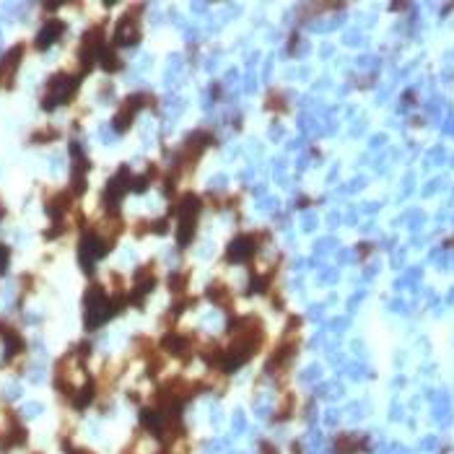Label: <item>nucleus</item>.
I'll use <instances>...</instances> for the list:
<instances>
[{"instance_id":"nucleus-1","label":"nucleus","mask_w":454,"mask_h":454,"mask_svg":"<svg viewBox=\"0 0 454 454\" xmlns=\"http://www.w3.org/2000/svg\"><path fill=\"white\" fill-rule=\"evenodd\" d=\"M249 254H252V241L246 239V236L244 239H236V241L231 244V249H228V257L231 259H244V257H249Z\"/></svg>"}]
</instances>
